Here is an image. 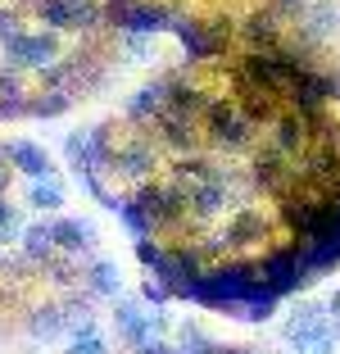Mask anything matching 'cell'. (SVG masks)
<instances>
[{
	"label": "cell",
	"mask_w": 340,
	"mask_h": 354,
	"mask_svg": "<svg viewBox=\"0 0 340 354\" xmlns=\"http://www.w3.org/2000/svg\"><path fill=\"white\" fill-rule=\"evenodd\" d=\"M254 277L258 286L268 295H277V300H286V295L304 291V286H313V277L304 272V263H299V245H281V250H268L263 259L254 263Z\"/></svg>",
	"instance_id": "6da1fadb"
},
{
	"label": "cell",
	"mask_w": 340,
	"mask_h": 354,
	"mask_svg": "<svg viewBox=\"0 0 340 354\" xmlns=\"http://www.w3.org/2000/svg\"><path fill=\"white\" fill-rule=\"evenodd\" d=\"M132 200H136V209L145 214L150 232L177 227V223L186 218V187H177V182H141Z\"/></svg>",
	"instance_id": "7a4b0ae2"
},
{
	"label": "cell",
	"mask_w": 340,
	"mask_h": 354,
	"mask_svg": "<svg viewBox=\"0 0 340 354\" xmlns=\"http://www.w3.org/2000/svg\"><path fill=\"white\" fill-rule=\"evenodd\" d=\"M173 14L168 5H150V0H109L104 19L123 32H141V37H159V32H173Z\"/></svg>",
	"instance_id": "3957f363"
},
{
	"label": "cell",
	"mask_w": 340,
	"mask_h": 354,
	"mask_svg": "<svg viewBox=\"0 0 340 354\" xmlns=\"http://www.w3.org/2000/svg\"><path fill=\"white\" fill-rule=\"evenodd\" d=\"M205 123H209V141L218 150H245L254 141V123L236 109V100H209Z\"/></svg>",
	"instance_id": "277c9868"
},
{
	"label": "cell",
	"mask_w": 340,
	"mask_h": 354,
	"mask_svg": "<svg viewBox=\"0 0 340 354\" xmlns=\"http://www.w3.org/2000/svg\"><path fill=\"white\" fill-rule=\"evenodd\" d=\"M5 64L10 68H23V73H46L59 64V41H55V32H19L5 41Z\"/></svg>",
	"instance_id": "5b68a950"
},
{
	"label": "cell",
	"mask_w": 340,
	"mask_h": 354,
	"mask_svg": "<svg viewBox=\"0 0 340 354\" xmlns=\"http://www.w3.org/2000/svg\"><path fill=\"white\" fill-rule=\"evenodd\" d=\"M37 19L50 32H73V28H95V23H104V10L95 0H37Z\"/></svg>",
	"instance_id": "8992f818"
},
{
	"label": "cell",
	"mask_w": 340,
	"mask_h": 354,
	"mask_svg": "<svg viewBox=\"0 0 340 354\" xmlns=\"http://www.w3.org/2000/svg\"><path fill=\"white\" fill-rule=\"evenodd\" d=\"M173 32H177V41H182V50H186V59H191V64L218 59L223 46H227V32L209 28V23L186 19V14H173Z\"/></svg>",
	"instance_id": "52a82bcc"
},
{
	"label": "cell",
	"mask_w": 340,
	"mask_h": 354,
	"mask_svg": "<svg viewBox=\"0 0 340 354\" xmlns=\"http://www.w3.org/2000/svg\"><path fill=\"white\" fill-rule=\"evenodd\" d=\"M155 164H159V146L155 141H123V146H113V155H109V173L127 177V182H136V187L150 182Z\"/></svg>",
	"instance_id": "ba28073f"
},
{
	"label": "cell",
	"mask_w": 340,
	"mask_h": 354,
	"mask_svg": "<svg viewBox=\"0 0 340 354\" xmlns=\"http://www.w3.org/2000/svg\"><path fill=\"white\" fill-rule=\"evenodd\" d=\"M322 327H327V309H322L318 300H304V304H299V309L286 318L281 336H286V345H290L295 354H304V350L313 345V336L322 332Z\"/></svg>",
	"instance_id": "9c48e42d"
},
{
	"label": "cell",
	"mask_w": 340,
	"mask_h": 354,
	"mask_svg": "<svg viewBox=\"0 0 340 354\" xmlns=\"http://www.w3.org/2000/svg\"><path fill=\"white\" fill-rule=\"evenodd\" d=\"M254 182L263 191H268L272 200H290L295 196V164H290V159H281V155H272V150H263V155H258V164H254Z\"/></svg>",
	"instance_id": "30bf717a"
},
{
	"label": "cell",
	"mask_w": 340,
	"mask_h": 354,
	"mask_svg": "<svg viewBox=\"0 0 340 354\" xmlns=\"http://www.w3.org/2000/svg\"><path fill=\"white\" fill-rule=\"evenodd\" d=\"M50 232H55V250H64L68 259H82L86 250H95V241H100L91 218H55Z\"/></svg>",
	"instance_id": "8fae6325"
},
{
	"label": "cell",
	"mask_w": 340,
	"mask_h": 354,
	"mask_svg": "<svg viewBox=\"0 0 340 354\" xmlns=\"http://www.w3.org/2000/svg\"><path fill=\"white\" fill-rule=\"evenodd\" d=\"M268 236V214L254 205H240L232 218H227V236L223 245H232V250H245V245H258V241Z\"/></svg>",
	"instance_id": "7c38bea8"
},
{
	"label": "cell",
	"mask_w": 340,
	"mask_h": 354,
	"mask_svg": "<svg viewBox=\"0 0 340 354\" xmlns=\"http://www.w3.org/2000/svg\"><path fill=\"white\" fill-rule=\"evenodd\" d=\"M0 159L14 164L28 182H41V177H55V159L46 155L41 146H32V141H10V146H0Z\"/></svg>",
	"instance_id": "4fadbf2b"
},
{
	"label": "cell",
	"mask_w": 340,
	"mask_h": 354,
	"mask_svg": "<svg viewBox=\"0 0 340 354\" xmlns=\"http://www.w3.org/2000/svg\"><path fill=\"white\" fill-rule=\"evenodd\" d=\"M155 127H159V146L177 150V155L196 150V118L177 114V109H164V114L155 118Z\"/></svg>",
	"instance_id": "5bb4252c"
},
{
	"label": "cell",
	"mask_w": 340,
	"mask_h": 354,
	"mask_svg": "<svg viewBox=\"0 0 340 354\" xmlns=\"http://www.w3.org/2000/svg\"><path fill=\"white\" fill-rule=\"evenodd\" d=\"M82 286H86L91 300H118V295H123V272H118L113 259H95L91 268L82 272Z\"/></svg>",
	"instance_id": "9a60e30c"
},
{
	"label": "cell",
	"mask_w": 340,
	"mask_h": 354,
	"mask_svg": "<svg viewBox=\"0 0 340 354\" xmlns=\"http://www.w3.org/2000/svg\"><path fill=\"white\" fill-rule=\"evenodd\" d=\"M164 109H168V82L164 77L150 82V86H141V91L127 100V118H132V123H155Z\"/></svg>",
	"instance_id": "2e32d148"
},
{
	"label": "cell",
	"mask_w": 340,
	"mask_h": 354,
	"mask_svg": "<svg viewBox=\"0 0 340 354\" xmlns=\"http://www.w3.org/2000/svg\"><path fill=\"white\" fill-rule=\"evenodd\" d=\"M299 263H304V272H309L313 281L336 272L340 268V241H304V245H299Z\"/></svg>",
	"instance_id": "e0dca14e"
},
{
	"label": "cell",
	"mask_w": 340,
	"mask_h": 354,
	"mask_svg": "<svg viewBox=\"0 0 340 354\" xmlns=\"http://www.w3.org/2000/svg\"><path fill=\"white\" fill-rule=\"evenodd\" d=\"M64 332H68V323H64V309H59V304H41V309L28 313V336H32V345H50V341H59Z\"/></svg>",
	"instance_id": "ac0fdd59"
},
{
	"label": "cell",
	"mask_w": 340,
	"mask_h": 354,
	"mask_svg": "<svg viewBox=\"0 0 340 354\" xmlns=\"http://www.w3.org/2000/svg\"><path fill=\"white\" fill-rule=\"evenodd\" d=\"M331 32H340V5H331V0L309 5V10H304V37H309V41H322Z\"/></svg>",
	"instance_id": "d6986e66"
},
{
	"label": "cell",
	"mask_w": 340,
	"mask_h": 354,
	"mask_svg": "<svg viewBox=\"0 0 340 354\" xmlns=\"http://www.w3.org/2000/svg\"><path fill=\"white\" fill-rule=\"evenodd\" d=\"M245 41L254 50H281V28H277V14H249L245 19Z\"/></svg>",
	"instance_id": "ffe728a7"
},
{
	"label": "cell",
	"mask_w": 340,
	"mask_h": 354,
	"mask_svg": "<svg viewBox=\"0 0 340 354\" xmlns=\"http://www.w3.org/2000/svg\"><path fill=\"white\" fill-rule=\"evenodd\" d=\"M19 241H23V254H28L32 263L55 259V232H50V223H23Z\"/></svg>",
	"instance_id": "44dd1931"
},
{
	"label": "cell",
	"mask_w": 340,
	"mask_h": 354,
	"mask_svg": "<svg viewBox=\"0 0 340 354\" xmlns=\"http://www.w3.org/2000/svg\"><path fill=\"white\" fill-rule=\"evenodd\" d=\"M28 209H41V214H55V209H64V187H59V177L28 182Z\"/></svg>",
	"instance_id": "7402d4cb"
},
{
	"label": "cell",
	"mask_w": 340,
	"mask_h": 354,
	"mask_svg": "<svg viewBox=\"0 0 340 354\" xmlns=\"http://www.w3.org/2000/svg\"><path fill=\"white\" fill-rule=\"evenodd\" d=\"M64 354H113V350H109V341L100 336V327H95V318H91V323L73 327V341H68Z\"/></svg>",
	"instance_id": "603a6c76"
},
{
	"label": "cell",
	"mask_w": 340,
	"mask_h": 354,
	"mask_svg": "<svg viewBox=\"0 0 340 354\" xmlns=\"http://www.w3.org/2000/svg\"><path fill=\"white\" fill-rule=\"evenodd\" d=\"M173 354H214V341L205 336L200 323H182L177 327V341H173Z\"/></svg>",
	"instance_id": "cb8c5ba5"
},
{
	"label": "cell",
	"mask_w": 340,
	"mask_h": 354,
	"mask_svg": "<svg viewBox=\"0 0 340 354\" xmlns=\"http://www.w3.org/2000/svg\"><path fill=\"white\" fill-rule=\"evenodd\" d=\"M109 214H118V218H123V227L132 232V241H145V236H150V223H145V214L136 209V200H132V196H118Z\"/></svg>",
	"instance_id": "d4e9b609"
},
{
	"label": "cell",
	"mask_w": 340,
	"mask_h": 354,
	"mask_svg": "<svg viewBox=\"0 0 340 354\" xmlns=\"http://www.w3.org/2000/svg\"><path fill=\"white\" fill-rule=\"evenodd\" d=\"M68 109H73L68 91H46V95H37V100H28L32 118H59V114H68Z\"/></svg>",
	"instance_id": "484cf974"
},
{
	"label": "cell",
	"mask_w": 340,
	"mask_h": 354,
	"mask_svg": "<svg viewBox=\"0 0 340 354\" xmlns=\"http://www.w3.org/2000/svg\"><path fill=\"white\" fill-rule=\"evenodd\" d=\"M277 304H281L277 295L263 291V295H254V300H245L240 309H232V318H240V323H268L272 313H277Z\"/></svg>",
	"instance_id": "4316f807"
},
{
	"label": "cell",
	"mask_w": 340,
	"mask_h": 354,
	"mask_svg": "<svg viewBox=\"0 0 340 354\" xmlns=\"http://www.w3.org/2000/svg\"><path fill=\"white\" fill-rule=\"evenodd\" d=\"M141 318H145V304L136 300V295H118V300H113V327H118V336H127Z\"/></svg>",
	"instance_id": "83f0119b"
},
{
	"label": "cell",
	"mask_w": 340,
	"mask_h": 354,
	"mask_svg": "<svg viewBox=\"0 0 340 354\" xmlns=\"http://www.w3.org/2000/svg\"><path fill=\"white\" fill-rule=\"evenodd\" d=\"M123 50H127V59H132V64H155L159 59L155 37H141V32H127V37H123Z\"/></svg>",
	"instance_id": "f1b7e54d"
},
{
	"label": "cell",
	"mask_w": 340,
	"mask_h": 354,
	"mask_svg": "<svg viewBox=\"0 0 340 354\" xmlns=\"http://www.w3.org/2000/svg\"><path fill=\"white\" fill-rule=\"evenodd\" d=\"M23 232V209L10 205V200L0 196V245H10V241H19Z\"/></svg>",
	"instance_id": "f546056e"
},
{
	"label": "cell",
	"mask_w": 340,
	"mask_h": 354,
	"mask_svg": "<svg viewBox=\"0 0 340 354\" xmlns=\"http://www.w3.org/2000/svg\"><path fill=\"white\" fill-rule=\"evenodd\" d=\"M164 254H168V245H159L155 236L136 241V259H141V268H145V272H159V263H164Z\"/></svg>",
	"instance_id": "4dcf8cb0"
},
{
	"label": "cell",
	"mask_w": 340,
	"mask_h": 354,
	"mask_svg": "<svg viewBox=\"0 0 340 354\" xmlns=\"http://www.w3.org/2000/svg\"><path fill=\"white\" fill-rule=\"evenodd\" d=\"M168 300H173V286H168V281H159V277H145L141 304H168Z\"/></svg>",
	"instance_id": "1f68e13d"
},
{
	"label": "cell",
	"mask_w": 340,
	"mask_h": 354,
	"mask_svg": "<svg viewBox=\"0 0 340 354\" xmlns=\"http://www.w3.org/2000/svg\"><path fill=\"white\" fill-rule=\"evenodd\" d=\"M0 95H28L23 68H0Z\"/></svg>",
	"instance_id": "d6a6232c"
},
{
	"label": "cell",
	"mask_w": 340,
	"mask_h": 354,
	"mask_svg": "<svg viewBox=\"0 0 340 354\" xmlns=\"http://www.w3.org/2000/svg\"><path fill=\"white\" fill-rule=\"evenodd\" d=\"M5 118H28V95H0V123Z\"/></svg>",
	"instance_id": "836d02e7"
},
{
	"label": "cell",
	"mask_w": 340,
	"mask_h": 354,
	"mask_svg": "<svg viewBox=\"0 0 340 354\" xmlns=\"http://www.w3.org/2000/svg\"><path fill=\"white\" fill-rule=\"evenodd\" d=\"M336 345H340V341H336V332H331V327H322V332L313 336V345H309L304 354H340Z\"/></svg>",
	"instance_id": "e575fe53"
},
{
	"label": "cell",
	"mask_w": 340,
	"mask_h": 354,
	"mask_svg": "<svg viewBox=\"0 0 340 354\" xmlns=\"http://www.w3.org/2000/svg\"><path fill=\"white\" fill-rule=\"evenodd\" d=\"M322 309H327V327H331V332H336V341H340V286H336V291H331V300L322 304Z\"/></svg>",
	"instance_id": "d590c367"
},
{
	"label": "cell",
	"mask_w": 340,
	"mask_h": 354,
	"mask_svg": "<svg viewBox=\"0 0 340 354\" xmlns=\"http://www.w3.org/2000/svg\"><path fill=\"white\" fill-rule=\"evenodd\" d=\"M10 37H19V19H14V14H5V10H0V46L10 41Z\"/></svg>",
	"instance_id": "8d00e7d4"
},
{
	"label": "cell",
	"mask_w": 340,
	"mask_h": 354,
	"mask_svg": "<svg viewBox=\"0 0 340 354\" xmlns=\"http://www.w3.org/2000/svg\"><path fill=\"white\" fill-rule=\"evenodd\" d=\"M136 354H173V341H164V336L159 341H145V345H136Z\"/></svg>",
	"instance_id": "74e56055"
},
{
	"label": "cell",
	"mask_w": 340,
	"mask_h": 354,
	"mask_svg": "<svg viewBox=\"0 0 340 354\" xmlns=\"http://www.w3.org/2000/svg\"><path fill=\"white\" fill-rule=\"evenodd\" d=\"M309 10V0H281V14H304Z\"/></svg>",
	"instance_id": "f35d334b"
},
{
	"label": "cell",
	"mask_w": 340,
	"mask_h": 354,
	"mask_svg": "<svg viewBox=\"0 0 340 354\" xmlns=\"http://www.w3.org/2000/svg\"><path fill=\"white\" fill-rule=\"evenodd\" d=\"M214 354H254V350H245V345H214Z\"/></svg>",
	"instance_id": "ab89813d"
},
{
	"label": "cell",
	"mask_w": 340,
	"mask_h": 354,
	"mask_svg": "<svg viewBox=\"0 0 340 354\" xmlns=\"http://www.w3.org/2000/svg\"><path fill=\"white\" fill-rule=\"evenodd\" d=\"M331 77V100H340V73H327Z\"/></svg>",
	"instance_id": "60d3db41"
}]
</instances>
